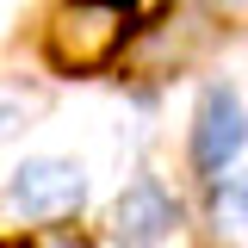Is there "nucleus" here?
<instances>
[{"label":"nucleus","instance_id":"6","mask_svg":"<svg viewBox=\"0 0 248 248\" xmlns=\"http://www.w3.org/2000/svg\"><path fill=\"white\" fill-rule=\"evenodd\" d=\"M211 217H217V230H223L230 242H248V168H236V174H223V180H217Z\"/></svg>","mask_w":248,"mask_h":248},{"label":"nucleus","instance_id":"5","mask_svg":"<svg viewBox=\"0 0 248 248\" xmlns=\"http://www.w3.org/2000/svg\"><path fill=\"white\" fill-rule=\"evenodd\" d=\"M44 112H50V93H44V87L0 81V143H6V137H19V130H31Z\"/></svg>","mask_w":248,"mask_h":248},{"label":"nucleus","instance_id":"8","mask_svg":"<svg viewBox=\"0 0 248 248\" xmlns=\"http://www.w3.org/2000/svg\"><path fill=\"white\" fill-rule=\"evenodd\" d=\"M0 248H31V242H0Z\"/></svg>","mask_w":248,"mask_h":248},{"label":"nucleus","instance_id":"4","mask_svg":"<svg viewBox=\"0 0 248 248\" xmlns=\"http://www.w3.org/2000/svg\"><path fill=\"white\" fill-rule=\"evenodd\" d=\"M174 223H180V211H174V199H168L161 180H130L112 199V236L124 248H155Z\"/></svg>","mask_w":248,"mask_h":248},{"label":"nucleus","instance_id":"1","mask_svg":"<svg viewBox=\"0 0 248 248\" xmlns=\"http://www.w3.org/2000/svg\"><path fill=\"white\" fill-rule=\"evenodd\" d=\"M130 44V19L112 0H56V13L37 31V50L56 75H106Z\"/></svg>","mask_w":248,"mask_h":248},{"label":"nucleus","instance_id":"3","mask_svg":"<svg viewBox=\"0 0 248 248\" xmlns=\"http://www.w3.org/2000/svg\"><path fill=\"white\" fill-rule=\"evenodd\" d=\"M248 149V106L230 81H211L192 106V168L199 174H230V161Z\"/></svg>","mask_w":248,"mask_h":248},{"label":"nucleus","instance_id":"2","mask_svg":"<svg viewBox=\"0 0 248 248\" xmlns=\"http://www.w3.org/2000/svg\"><path fill=\"white\" fill-rule=\"evenodd\" d=\"M81 199H87V174L68 155H25L6 174V205L31 223H62L81 211Z\"/></svg>","mask_w":248,"mask_h":248},{"label":"nucleus","instance_id":"9","mask_svg":"<svg viewBox=\"0 0 248 248\" xmlns=\"http://www.w3.org/2000/svg\"><path fill=\"white\" fill-rule=\"evenodd\" d=\"M112 6H130V0H112Z\"/></svg>","mask_w":248,"mask_h":248},{"label":"nucleus","instance_id":"7","mask_svg":"<svg viewBox=\"0 0 248 248\" xmlns=\"http://www.w3.org/2000/svg\"><path fill=\"white\" fill-rule=\"evenodd\" d=\"M31 248H93V236L75 230V223H44V230L31 236Z\"/></svg>","mask_w":248,"mask_h":248}]
</instances>
